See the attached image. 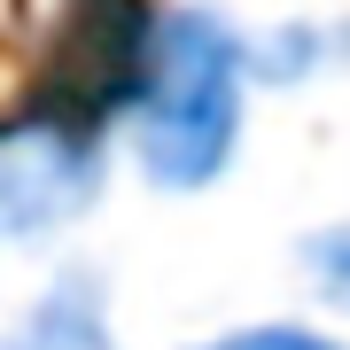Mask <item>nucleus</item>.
<instances>
[{
	"label": "nucleus",
	"instance_id": "nucleus-4",
	"mask_svg": "<svg viewBox=\"0 0 350 350\" xmlns=\"http://www.w3.org/2000/svg\"><path fill=\"white\" fill-rule=\"evenodd\" d=\"M8 350H117L109 342V319H101V288L86 273H63V288L24 312V327L8 335Z\"/></svg>",
	"mask_w": 350,
	"mask_h": 350
},
{
	"label": "nucleus",
	"instance_id": "nucleus-5",
	"mask_svg": "<svg viewBox=\"0 0 350 350\" xmlns=\"http://www.w3.org/2000/svg\"><path fill=\"white\" fill-rule=\"evenodd\" d=\"M304 265H312V280L350 312V226H335V234H319V241H304Z\"/></svg>",
	"mask_w": 350,
	"mask_h": 350
},
{
	"label": "nucleus",
	"instance_id": "nucleus-3",
	"mask_svg": "<svg viewBox=\"0 0 350 350\" xmlns=\"http://www.w3.org/2000/svg\"><path fill=\"white\" fill-rule=\"evenodd\" d=\"M101 187V140L86 125H63V117H8V140H0V226L16 241L47 234V226L78 218Z\"/></svg>",
	"mask_w": 350,
	"mask_h": 350
},
{
	"label": "nucleus",
	"instance_id": "nucleus-2",
	"mask_svg": "<svg viewBox=\"0 0 350 350\" xmlns=\"http://www.w3.org/2000/svg\"><path fill=\"white\" fill-rule=\"evenodd\" d=\"M156 31L163 16H148V0H63V31L47 47L24 117H63V125L101 133L117 109H140Z\"/></svg>",
	"mask_w": 350,
	"mask_h": 350
},
{
	"label": "nucleus",
	"instance_id": "nucleus-6",
	"mask_svg": "<svg viewBox=\"0 0 350 350\" xmlns=\"http://www.w3.org/2000/svg\"><path fill=\"white\" fill-rule=\"evenodd\" d=\"M202 350H342V342L319 335V327H241V335H218Z\"/></svg>",
	"mask_w": 350,
	"mask_h": 350
},
{
	"label": "nucleus",
	"instance_id": "nucleus-1",
	"mask_svg": "<svg viewBox=\"0 0 350 350\" xmlns=\"http://www.w3.org/2000/svg\"><path fill=\"white\" fill-rule=\"evenodd\" d=\"M241 140V39L211 8H172L133 109V148L156 187H211Z\"/></svg>",
	"mask_w": 350,
	"mask_h": 350
}]
</instances>
